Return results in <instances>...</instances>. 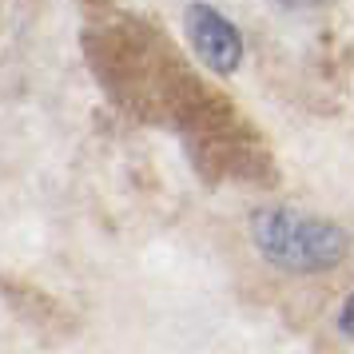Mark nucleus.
Returning <instances> with one entry per match:
<instances>
[{"mask_svg": "<svg viewBox=\"0 0 354 354\" xmlns=\"http://www.w3.org/2000/svg\"><path fill=\"white\" fill-rule=\"evenodd\" d=\"M251 235H255L259 251L271 259L274 267L283 271H330L342 263L346 255V231L330 219H319V215H303V211H259L255 223H251Z\"/></svg>", "mask_w": 354, "mask_h": 354, "instance_id": "f257e3e1", "label": "nucleus"}, {"mask_svg": "<svg viewBox=\"0 0 354 354\" xmlns=\"http://www.w3.org/2000/svg\"><path fill=\"white\" fill-rule=\"evenodd\" d=\"M187 36H192L195 56L211 72H235L243 60V36L227 17H219L211 4H192L187 8Z\"/></svg>", "mask_w": 354, "mask_h": 354, "instance_id": "f03ea898", "label": "nucleus"}, {"mask_svg": "<svg viewBox=\"0 0 354 354\" xmlns=\"http://www.w3.org/2000/svg\"><path fill=\"white\" fill-rule=\"evenodd\" d=\"M342 330H346V335H354V295H351V303L342 306Z\"/></svg>", "mask_w": 354, "mask_h": 354, "instance_id": "7ed1b4c3", "label": "nucleus"}, {"mask_svg": "<svg viewBox=\"0 0 354 354\" xmlns=\"http://www.w3.org/2000/svg\"><path fill=\"white\" fill-rule=\"evenodd\" d=\"M283 4H295V8H306V4H319V0H283Z\"/></svg>", "mask_w": 354, "mask_h": 354, "instance_id": "20e7f679", "label": "nucleus"}]
</instances>
